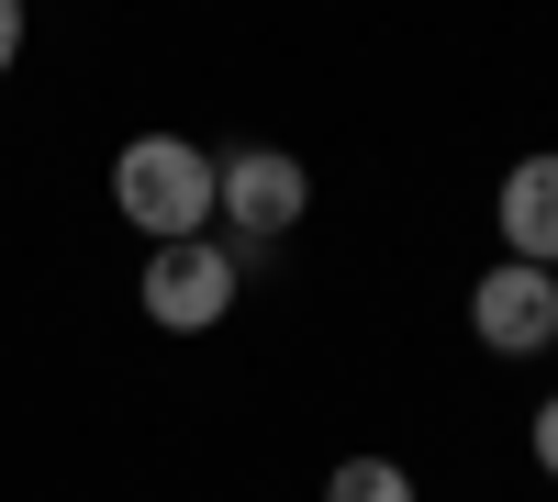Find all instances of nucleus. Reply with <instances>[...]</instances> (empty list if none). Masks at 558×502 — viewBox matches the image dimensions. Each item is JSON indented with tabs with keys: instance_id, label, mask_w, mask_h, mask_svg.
Returning a JSON list of instances; mask_svg holds the SVG:
<instances>
[{
	"instance_id": "nucleus-1",
	"label": "nucleus",
	"mask_w": 558,
	"mask_h": 502,
	"mask_svg": "<svg viewBox=\"0 0 558 502\" xmlns=\"http://www.w3.org/2000/svg\"><path fill=\"white\" fill-rule=\"evenodd\" d=\"M112 212H123L146 246L213 235V212H223V157H202L191 134H134V146L112 157Z\"/></svg>"
},
{
	"instance_id": "nucleus-2",
	"label": "nucleus",
	"mask_w": 558,
	"mask_h": 502,
	"mask_svg": "<svg viewBox=\"0 0 558 502\" xmlns=\"http://www.w3.org/2000/svg\"><path fill=\"white\" fill-rule=\"evenodd\" d=\"M235 291H246V257L223 235H179V246L146 257V280H134L146 325H168V335H213L223 313H235Z\"/></svg>"
},
{
	"instance_id": "nucleus-3",
	"label": "nucleus",
	"mask_w": 558,
	"mask_h": 502,
	"mask_svg": "<svg viewBox=\"0 0 558 502\" xmlns=\"http://www.w3.org/2000/svg\"><path fill=\"white\" fill-rule=\"evenodd\" d=\"M302 212H313V168L291 146H235V157H223V212L213 223H223L235 257H268Z\"/></svg>"
},
{
	"instance_id": "nucleus-4",
	"label": "nucleus",
	"mask_w": 558,
	"mask_h": 502,
	"mask_svg": "<svg viewBox=\"0 0 558 502\" xmlns=\"http://www.w3.org/2000/svg\"><path fill=\"white\" fill-rule=\"evenodd\" d=\"M470 335H481L492 357H547V346H558V268L492 257L481 280H470Z\"/></svg>"
},
{
	"instance_id": "nucleus-5",
	"label": "nucleus",
	"mask_w": 558,
	"mask_h": 502,
	"mask_svg": "<svg viewBox=\"0 0 558 502\" xmlns=\"http://www.w3.org/2000/svg\"><path fill=\"white\" fill-rule=\"evenodd\" d=\"M502 257H536V268H558V157H514L502 168Z\"/></svg>"
},
{
	"instance_id": "nucleus-6",
	"label": "nucleus",
	"mask_w": 558,
	"mask_h": 502,
	"mask_svg": "<svg viewBox=\"0 0 558 502\" xmlns=\"http://www.w3.org/2000/svg\"><path fill=\"white\" fill-rule=\"evenodd\" d=\"M324 502H413V469L402 458H347L336 480H324Z\"/></svg>"
},
{
	"instance_id": "nucleus-7",
	"label": "nucleus",
	"mask_w": 558,
	"mask_h": 502,
	"mask_svg": "<svg viewBox=\"0 0 558 502\" xmlns=\"http://www.w3.org/2000/svg\"><path fill=\"white\" fill-rule=\"evenodd\" d=\"M536 469H547V480H558V391H547V402H536Z\"/></svg>"
},
{
	"instance_id": "nucleus-8",
	"label": "nucleus",
	"mask_w": 558,
	"mask_h": 502,
	"mask_svg": "<svg viewBox=\"0 0 558 502\" xmlns=\"http://www.w3.org/2000/svg\"><path fill=\"white\" fill-rule=\"evenodd\" d=\"M12 57H23V0H0V78H12Z\"/></svg>"
}]
</instances>
